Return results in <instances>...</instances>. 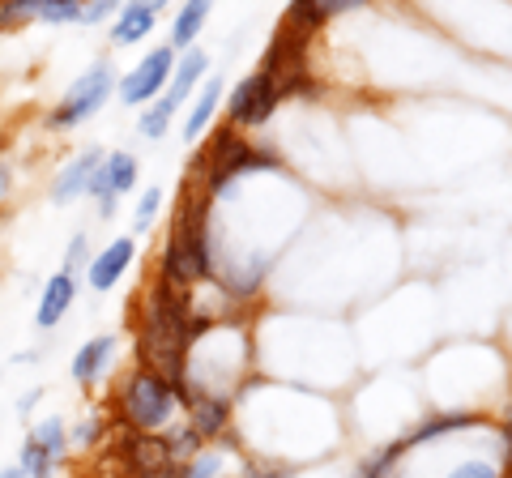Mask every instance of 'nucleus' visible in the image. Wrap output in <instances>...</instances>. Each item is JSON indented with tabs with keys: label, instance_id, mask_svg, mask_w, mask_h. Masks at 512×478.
<instances>
[{
	"label": "nucleus",
	"instance_id": "1",
	"mask_svg": "<svg viewBox=\"0 0 512 478\" xmlns=\"http://www.w3.org/2000/svg\"><path fill=\"white\" fill-rule=\"evenodd\" d=\"M188 355H192V308L188 295H175L171 286L150 282L146 299L137 312V363L171 385H184L188 376Z\"/></svg>",
	"mask_w": 512,
	"mask_h": 478
},
{
	"label": "nucleus",
	"instance_id": "2",
	"mask_svg": "<svg viewBox=\"0 0 512 478\" xmlns=\"http://www.w3.org/2000/svg\"><path fill=\"white\" fill-rule=\"evenodd\" d=\"M116 423L128 427V432H146V436H158L167 432L180 414V397H175V385L167 376H158L150 368H137L128 372L120 385H116Z\"/></svg>",
	"mask_w": 512,
	"mask_h": 478
},
{
	"label": "nucleus",
	"instance_id": "3",
	"mask_svg": "<svg viewBox=\"0 0 512 478\" xmlns=\"http://www.w3.org/2000/svg\"><path fill=\"white\" fill-rule=\"evenodd\" d=\"M278 167V154L265 150V146H252V141L231 129V124H222V129L214 133V141L205 146V154L197 158V180L210 197H222L231 193V184L239 180V175L248 171H269Z\"/></svg>",
	"mask_w": 512,
	"mask_h": 478
},
{
	"label": "nucleus",
	"instance_id": "4",
	"mask_svg": "<svg viewBox=\"0 0 512 478\" xmlns=\"http://www.w3.org/2000/svg\"><path fill=\"white\" fill-rule=\"evenodd\" d=\"M111 90H116V77H111V65L99 60V65H90L77 82L60 94V103L47 111L43 124L52 133H64V129H77V124H86L90 116H99V107L111 99Z\"/></svg>",
	"mask_w": 512,
	"mask_h": 478
},
{
	"label": "nucleus",
	"instance_id": "5",
	"mask_svg": "<svg viewBox=\"0 0 512 478\" xmlns=\"http://www.w3.org/2000/svg\"><path fill=\"white\" fill-rule=\"evenodd\" d=\"M278 103H282V90L274 86V77H265L256 69L227 94V124L231 129H261L278 111Z\"/></svg>",
	"mask_w": 512,
	"mask_h": 478
},
{
	"label": "nucleus",
	"instance_id": "6",
	"mask_svg": "<svg viewBox=\"0 0 512 478\" xmlns=\"http://www.w3.org/2000/svg\"><path fill=\"white\" fill-rule=\"evenodd\" d=\"M171 73H175V47L171 43H158L154 52H146L133 69L120 77V103L124 107H146V103H154L158 94L167 90Z\"/></svg>",
	"mask_w": 512,
	"mask_h": 478
},
{
	"label": "nucleus",
	"instance_id": "7",
	"mask_svg": "<svg viewBox=\"0 0 512 478\" xmlns=\"http://www.w3.org/2000/svg\"><path fill=\"white\" fill-rule=\"evenodd\" d=\"M137 158L128 154V150H116V154H103V163L99 171H94V180L86 188V197L99 201V218H111L116 214V197L124 193H133L137 188Z\"/></svg>",
	"mask_w": 512,
	"mask_h": 478
},
{
	"label": "nucleus",
	"instance_id": "8",
	"mask_svg": "<svg viewBox=\"0 0 512 478\" xmlns=\"http://www.w3.org/2000/svg\"><path fill=\"white\" fill-rule=\"evenodd\" d=\"M163 5L167 0H124L120 13H116V26H111V43L128 47V43L150 39L158 18H163Z\"/></svg>",
	"mask_w": 512,
	"mask_h": 478
},
{
	"label": "nucleus",
	"instance_id": "9",
	"mask_svg": "<svg viewBox=\"0 0 512 478\" xmlns=\"http://www.w3.org/2000/svg\"><path fill=\"white\" fill-rule=\"evenodd\" d=\"M137 261V244L128 235H120V239H111V244L94 257L90 265H86V282L94 286V291H111L124 274H128V265Z\"/></svg>",
	"mask_w": 512,
	"mask_h": 478
},
{
	"label": "nucleus",
	"instance_id": "10",
	"mask_svg": "<svg viewBox=\"0 0 512 478\" xmlns=\"http://www.w3.org/2000/svg\"><path fill=\"white\" fill-rule=\"evenodd\" d=\"M99 163H103V150L99 146H86L82 154L73 158V163H64L60 175L52 180V201L56 205H69L77 197H86V188L94 180V171H99Z\"/></svg>",
	"mask_w": 512,
	"mask_h": 478
},
{
	"label": "nucleus",
	"instance_id": "11",
	"mask_svg": "<svg viewBox=\"0 0 512 478\" xmlns=\"http://www.w3.org/2000/svg\"><path fill=\"white\" fill-rule=\"evenodd\" d=\"M73 299H77V274H73V269H56V274L43 282V295H39V308H35V325L39 329H56L64 321V312L73 308Z\"/></svg>",
	"mask_w": 512,
	"mask_h": 478
},
{
	"label": "nucleus",
	"instance_id": "12",
	"mask_svg": "<svg viewBox=\"0 0 512 478\" xmlns=\"http://www.w3.org/2000/svg\"><path fill=\"white\" fill-rule=\"evenodd\" d=\"M116 338L111 333H103V338H90L86 346H77V355H73V363H69V376L77 380L82 389H90V385H99V380L107 376V368H111V359H116Z\"/></svg>",
	"mask_w": 512,
	"mask_h": 478
},
{
	"label": "nucleus",
	"instance_id": "13",
	"mask_svg": "<svg viewBox=\"0 0 512 478\" xmlns=\"http://www.w3.org/2000/svg\"><path fill=\"white\" fill-rule=\"evenodd\" d=\"M184 410H188V427L201 440L222 436L227 432V423H231V402L222 393H192Z\"/></svg>",
	"mask_w": 512,
	"mask_h": 478
},
{
	"label": "nucleus",
	"instance_id": "14",
	"mask_svg": "<svg viewBox=\"0 0 512 478\" xmlns=\"http://www.w3.org/2000/svg\"><path fill=\"white\" fill-rule=\"evenodd\" d=\"M205 69H210V56H205L201 47H188V52H184L180 60H175V73H171V82H167V90H163V99L180 107V103L188 99V94L201 86Z\"/></svg>",
	"mask_w": 512,
	"mask_h": 478
},
{
	"label": "nucleus",
	"instance_id": "15",
	"mask_svg": "<svg viewBox=\"0 0 512 478\" xmlns=\"http://www.w3.org/2000/svg\"><path fill=\"white\" fill-rule=\"evenodd\" d=\"M222 73H214L210 82L201 86V94H197V103H192V111H188V120H184V141H197L205 129L214 124V116H218V103H222Z\"/></svg>",
	"mask_w": 512,
	"mask_h": 478
},
{
	"label": "nucleus",
	"instance_id": "16",
	"mask_svg": "<svg viewBox=\"0 0 512 478\" xmlns=\"http://www.w3.org/2000/svg\"><path fill=\"white\" fill-rule=\"evenodd\" d=\"M210 9H214V0H188V5H180V13H175V22H171V47L175 52H188V47L197 43L201 26L210 22Z\"/></svg>",
	"mask_w": 512,
	"mask_h": 478
},
{
	"label": "nucleus",
	"instance_id": "17",
	"mask_svg": "<svg viewBox=\"0 0 512 478\" xmlns=\"http://www.w3.org/2000/svg\"><path fill=\"white\" fill-rule=\"evenodd\" d=\"M26 440L35 444V449H43L52 461H60L64 453H69V423H64L60 414H47V419H39L35 427H30Z\"/></svg>",
	"mask_w": 512,
	"mask_h": 478
},
{
	"label": "nucleus",
	"instance_id": "18",
	"mask_svg": "<svg viewBox=\"0 0 512 478\" xmlns=\"http://www.w3.org/2000/svg\"><path fill=\"white\" fill-rule=\"evenodd\" d=\"M158 436H163V444H167V453H171L175 466H188V461L205 449V440H201L197 432H192L188 423H171L167 432H158Z\"/></svg>",
	"mask_w": 512,
	"mask_h": 478
},
{
	"label": "nucleus",
	"instance_id": "19",
	"mask_svg": "<svg viewBox=\"0 0 512 478\" xmlns=\"http://www.w3.org/2000/svg\"><path fill=\"white\" fill-rule=\"evenodd\" d=\"M82 9H86V0H30V18L47 26L82 22Z\"/></svg>",
	"mask_w": 512,
	"mask_h": 478
},
{
	"label": "nucleus",
	"instance_id": "20",
	"mask_svg": "<svg viewBox=\"0 0 512 478\" xmlns=\"http://www.w3.org/2000/svg\"><path fill=\"white\" fill-rule=\"evenodd\" d=\"M478 423H483V414H436V419H427L406 444L414 449V444H423V440H436V436H448V432H466V427H478Z\"/></svg>",
	"mask_w": 512,
	"mask_h": 478
},
{
	"label": "nucleus",
	"instance_id": "21",
	"mask_svg": "<svg viewBox=\"0 0 512 478\" xmlns=\"http://www.w3.org/2000/svg\"><path fill=\"white\" fill-rule=\"evenodd\" d=\"M222 286H227L231 295H239V299H248V295H256L261 291V282H265V261H248L244 269H222V278H218Z\"/></svg>",
	"mask_w": 512,
	"mask_h": 478
},
{
	"label": "nucleus",
	"instance_id": "22",
	"mask_svg": "<svg viewBox=\"0 0 512 478\" xmlns=\"http://www.w3.org/2000/svg\"><path fill=\"white\" fill-rule=\"evenodd\" d=\"M175 111H180V107L167 103L163 94H158L154 107H146V111H141V120H137L141 137H146V141H163V137H167V129H171V120H175Z\"/></svg>",
	"mask_w": 512,
	"mask_h": 478
},
{
	"label": "nucleus",
	"instance_id": "23",
	"mask_svg": "<svg viewBox=\"0 0 512 478\" xmlns=\"http://www.w3.org/2000/svg\"><path fill=\"white\" fill-rule=\"evenodd\" d=\"M406 453H410V444H406V440L389 444V449H380L376 457H367V461H363V466H359V478H393L397 461H402Z\"/></svg>",
	"mask_w": 512,
	"mask_h": 478
},
{
	"label": "nucleus",
	"instance_id": "24",
	"mask_svg": "<svg viewBox=\"0 0 512 478\" xmlns=\"http://www.w3.org/2000/svg\"><path fill=\"white\" fill-rule=\"evenodd\" d=\"M56 466L60 461H52L43 449H35L30 440H22V453H18V470L26 474V478H56Z\"/></svg>",
	"mask_w": 512,
	"mask_h": 478
},
{
	"label": "nucleus",
	"instance_id": "25",
	"mask_svg": "<svg viewBox=\"0 0 512 478\" xmlns=\"http://www.w3.org/2000/svg\"><path fill=\"white\" fill-rule=\"evenodd\" d=\"M103 432H107L103 414H86L77 427H69V449H94V444L103 440Z\"/></svg>",
	"mask_w": 512,
	"mask_h": 478
},
{
	"label": "nucleus",
	"instance_id": "26",
	"mask_svg": "<svg viewBox=\"0 0 512 478\" xmlns=\"http://www.w3.org/2000/svg\"><path fill=\"white\" fill-rule=\"evenodd\" d=\"M286 26L303 30V35H316V26H325V13H320L312 0H291V9H286Z\"/></svg>",
	"mask_w": 512,
	"mask_h": 478
},
{
	"label": "nucleus",
	"instance_id": "27",
	"mask_svg": "<svg viewBox=\"0 0 512 478\" xmlns=\"http://www.w3.org/2000/svg\"><path fill=\"white\" fill-rule=\"evenodd\" d=\"M218 474H222V449H201L180 470V478H218Z\"/></svg>",
	"mask_w": 512,
	"mask_h": 478
},
{
	"label": "nucleus",
	"instance_id": "28",
	"mask_svg": "<svg viewBox=\"0 0 512 478\" xmlns=\"http://www.w3.org/2000/svg\"><path fill=\"white\" fill-rule=\"evenodd\" d=\"M158 205H163V188H146L137 201V231H150L154 227V218H158Z\"/></svg>",
	"mask_w": 512,
	"mask_h": 478
},
{
	"label": "nucleus",
	"instance_id": "29",
	"mask_svg": "<svg viewBox=\"0 0 512 478\" xmlns=\"http://www.w3.org/2000/svg\"><path fill=\"white\" fill-rule=\"evenodd\" d=\"M120 5H124V0H86L82 22H86V26H99V22H107V18H116Z\"/></svg>",
	"mask_w": 512,
	"mask_h": 478
},
{
	"label": "nucleus",
	"instance_id": "30",
	"mask_svg": "<svg viewBox=\"0 0 512 478\" xmlns=\"http://www.w3.org/2000/svg\"><path fill=\"white\" fill-rule=\"evenodd\" d=\"M444 478H504L495 466H487V461H461V466H453Z\"/></svg>",
	"mask_w": 512,
	"mask_h": 478
},
{
	"label": "nucleus",
	"instance_id": "31",
	"mask_svg": "<svg viewBox=\"0 0 512 478\" xmlns=\"http://www.w3.org/2000/svg\"><path fill=\"white\" fill-rule=\"evenodd\" d=\"M86 244H90L86 235H73V239H69V257H64V269H73V274H77V265H82V261H86V252H90Z\"/></svg>",
	"mask_w": 512,
	"mask_h": 478
},
{
	"label": "nucleus",
	"instance_id": "32",
	"mask_svg": "<svg viewBox=\"0 0 512 478\" xmlns=\"http://www.w3.org/2000/svg\"><path fill=\"white\" fill-rule=\"evenodd\" d=\"M312 5L325 13V18H333V13H342V9H359V5H367V0H312Z\"/></svg>",
	"mask_w": 512,
	"mask_h": 478
},
{
	"label": "nucleus",
	"instance_id": "33",
	"mask_svg": "<svg viewBox=\"0 0 512 478\" xmlns=\"http://www.w3.org/2000/svg\"><path fill=\"white\" fill-rule=\"evenodd\" d=\"M9 193H13V167L0 158V201H9Z\"/></svg>",
	"mask_w": 512,
	"mask_h": 478
},
{
	"label": "nucleus",
	"instance_id": "34",
	"mask_svg": "<svg viewBox=\"0 0 512 478\" xmlns=\"http://www.w3.org/2000/svg\"><path fill=\"white\" fill-rule=\"evenodd\" d=\"M244 478H286V470H269V466H248Z\"/></svg>",
	"mask_w": 512,
	"mask_h": 478
},
{
	"label": "nucleus",
	"instance_id": "35",
	"mask_svg": "<svg viewBox=\"0 0 512 478\" xmlns=\"http://www.w3.org/2000/svg\"><path fill=\"white\" fill-rule=\"evenodd\" d=\"M504 466L512 474V423H504Z\"/></svg>",
	"mask_w": 512,
	"mask_h": 478
},
{
	"label": "nucleus",
	"instance_id": "36",
	"mask_svg": "<svg viewBox=\"0 0 512 478\" xmlns=\"http://www.w3.org/2000/svg\"><path fill=\"white\" fill-rule=\"evenodd\" d=\"M0 478H26V474L18 466H9V470H0Z\"/></svg>",
	"mask_w": 512,
	"mask_h": 478
},
{
	"label": "nucleus",
	"instance_id": "37",
	"mask_svg": "<svg viewBox=\"0 0 512 478\" xmlns=\"http://www.w3.org/2000/svg\"><path fill=\"white\" fill-rule=\"evenodd\" d=\"M504 423H512V402H508V414H504Z\"/></svg>",
	"mask_w": 512,
	"mask_h": 478
}]
</instances>
